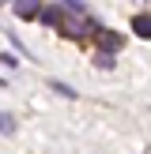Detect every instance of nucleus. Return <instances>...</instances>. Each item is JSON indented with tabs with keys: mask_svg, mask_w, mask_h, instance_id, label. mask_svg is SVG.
I'll use <instances>...</instances> for the list:
<instances>
[{
	"mask_svg": "<svg viewBox=\"0 0 151 154\" xmlns=\"http://www.w3.org/2000/svg\"><path fill=\"white\" fill-rule=\"evenodd\" d=\"M95 38H98V53H106V57H113V53L125 45V38H121V34H113V30H102V26H95Z\"/></svg>",
	"mask_w": 151,
	"mask_h": 154,
	"instance_id": "1",
	"label": "nucleus"
},
{
	"mask_svg": "<svg viewBox=\"0 0 151 154\" xmlns=\"http://www.w3.org/2000/svg\"><path fill=\"white\" fill-rule=\"evenodd\" d=\"M132 30H136V38H147V42H151V11L132 15Z\"/></svg>",
	"mask_w": 151,
	"mask_h": 154,
	"instance_id": "2",
	"label": "nucleus"
},
{
	"mask_svg": "<svg viewBox=\"0 0 151 154\" xmlns=\"http://www.w3.org/2000/svg\"><path fill=\"white\" fill-rule=\"evenodd\" d=\"M38 19H42L45 26H57V30H60V23H64V15H60V8L53 4V8H38Z\"/></svg>",
	"mask_w": 151,
	"mask_h": 154,
	"instance_id": "3",
	"label": "nucleus"
},
{
	"mask_svg": "<svg viewBox=\"0 0 151 154\" xmlns=\"http://www.w3.org/2000/svg\"><path fill=\"white\" fill-rule=\"evenodd\" d=\"M15 15H23V19H34V15H38V0H19V4H15Z\"/></svg>",
	"mask_w": 151,
	"mask_h": 154,
	"instance_id": "4",
	"label": "nucleus"
},
{
	"mask_svg": "<svg viewBox=\"0 0 151 154\" xmlns=\"http://www.w3.org/2000/svg\"><path fill=\"white\" fill-rule=\"evenodd\" d=\"M0 132H4V135H11V132H15V120H11V113H0Z\"/></svg>",
	"mask_w": 151,
	"mask_h": 154,
	"instance_id": "5",
	"label": "nucleus"
},
{
	"mask_svg": "<svg viewBox=\"0 0 151 154\" xmlns=\"http://www.w3.org/2000/svg\"><path fill=\"white\" fill-rule=\"evenodd\" d=\"M53 90H57V94H64V98H76V90L64 87V83H53Z\"/></svg>",
	"mask_w": 151,
	"mask_h": 154,
	"instance_id": "6",
	"label": "nucleus"
},
{
	"mask_svg": "<svg viewBox=\"0 0 151 154\" xmlns=\"http://www.w3.org/2000/svg\"><path fill=\"white\" fill-rule=\"evenodd\" d=\"M95 64H98V68H113V57H106V53H98V57H95Z\"/></svg>",
	"mask_w": 151,
	"mask_h": 154,
	"instance_id": "7",
	"label": "nucleus"
}]
</instances>
